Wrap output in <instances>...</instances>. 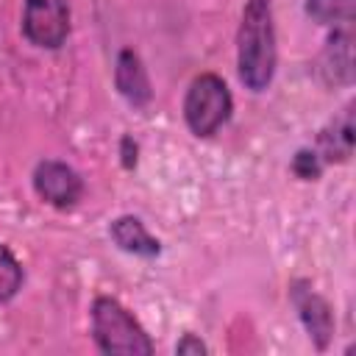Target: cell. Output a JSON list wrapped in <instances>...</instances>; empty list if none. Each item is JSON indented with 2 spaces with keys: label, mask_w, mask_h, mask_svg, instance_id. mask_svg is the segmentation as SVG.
<instances>
[{
  "label": "cell",
  "mask_w": 356,
  "mask_h": 356,
  "mask_svg": "<svg viewBox=\"0 0 356 356\" xmlns=\"http://www.w3.org/2000/svg\"><path fill=\"white\" fill-rule=\"evenodd\" d=\"M289 298L298 309V317L309 334V339L325 350L331 337H334V314H331V306L323 295H317L306 281H295L292 289H289Z\"/></svg>",
  "instance_id": "6"
},
{
  "label": "cell",
  "mask_w": 356,
  "mask_h": 356,
  "mask_svg": "<svg viewBox=\"0 0 356 356\" xmlns=\"http://www.w3.org/2000/svg\"><path fill=\"white\" fill-rule=\"evenodd\" d=\"M92 339L103 353L111 356H150L153 339L139 325V320L108 295L95 298L92 303Z\"/></svg>",
  "instance_id": "2"
},
{
  "label": "cell",
  "mask_w": 356,
  "mask_h": 356,
  "mask_svg": "<svg viewBox=\"0 0 356 356\" xmlns=\"http://www.w3.org/2000/svg\"><path fill=\"white\" fill-rule=\"evenodd\" d=\"M120 156H122V167L125 170H134L136 167V142L131 136H122L120 142Z\"/></svg>",
  "instance_id": "15"
},
{
  "label": "cell",
  "mask_w": 356,
  "mask_h": 356,
  "mask_svg": "<svg viewBox=\"0 0 356 356\" xmlns=\"http://www.w3.org/2000/svg\"><path fill=\"white\" fill-rule=\"evenodd\" d=\"M231 108H234V100L220 75L203 72L189 83L184 97V120L195 136L200 139L214 136L228 122Z\"/></svg>",
  "instance_id": "3"
},
{
  "label": "cell",
  "mask_w": 356,
  "mask_h": 356,
  "mask_svg": "<svg viewBox=\"0 0 356 356\" xmlns=\"http://www.w3.org/2000/svg\"><path fill=\"white\" fill-rule=\"evenodd\" d=\"M22 33L31 44L42 50H58L70 33L67 0H25Z\"/></svg>",
  "instance_id": "4"
},
{
  "label": "cell",
  "mask_w": 356,
  "mask_h": 356,
  "mask_svg": "<svg viewBox=\"0 0 356 356\" xmlns=\"http://www.w3.org/2000/svg\"><path fill=\"white\" fill-rule=\"evenodd\" d=\"M356 0H306V14L320 25H350Z\"/></svg>",
  "instance_id": "11"
},
{
  "label": "cell",
  "mask_w": 356,
  "mask_h": 356,
  "mask_svg": "<svg viewBox=\"0 0 356 356\" xmlns=\"http://www.w3.org/2000/svg\"><path fill=\"white\" fill-rule=\"evenodd\" d=\"M114 83H117V92L131 103V106H147L150 97H153V89H150V78H147V70L142 64V58L125 47L120 50L117 56V64H114Z\"/></svg>",
  "instance_id": "7"
},
{
  "label": "cell",
  "mask_w": 356,
  "mask_h": 356,
  "mask_svg": "<svg viewBox=\"0 0 356 356\" xmlns=\"http://www.w3.org/2000/svg\"><path fill=\"white\" fill-rule=\"evenodd\" d=\"M33 189L44 203L56 209H72L83 195V181L70 164L44 159L33 170Z\"/></svg>",
  "instance_id": "5"
},
{
  "label": "cell",
  "mask_w": 356,
  "mask_h": 356,
  "mask_svg": "<svg viewBox=\"0 0 356 356\" xmlns=\"http://www.w3.org/2000/svg\"><path fill=\"white\" fill-rule=\"evenodd\" d=\"M209 348L195 337V334H184L181 339H178V345H175V353H181V356H200V353H206Z\"/></svg>",
  "instance_id": "14"
},
{
  "label": "cell",
  "mask_w": 356,
  "mask_h": 356,
  "mask_svg": "<svg viewBox=\"0 0 356 356\" xmlns=\"http://www.w3.org/2000/svg\"><path fill=\"white\" fill-rule=\"evenodd\" d=\"M350 153H353V120H350V108H345L317 136V156L323 161H348Z\"/></svg>",
  "instance_id": "10"
},
{
  "label": "cell",
  "mask_w": 356,
  "mask_h": 356,
  "mask_svg": "<svg viewBox=\"0 0 356 356\" xmlns=\"http://www.w3.org/2000/svg\"><path fill=\"white\" fill-rule=\"evenodd\" d=\"M236 72L250 92H264L275 75V25L270 0H248L236 31Z\"/></svg>",
  "instance_id": "1"
},
{
  "label": "cell",
  "mask_w": 356,
  "mask_h": 356,
  "mask_svg": "<svg viewBox=\"0 0 356 356\" xmlns=\"http://www.w3.org/2000/svg\"><path fill=\"white\" fill-rule=\"evenodd\" d=\"M108 236L114 239V245L125 253H134V256H145V259H153L161 253V242L145 228V222L139 217H131V214H122L111 222L108 228Z\"/></svg>",
  "instance_id": "8"
},
{
  "label": "cell",
  "mask_w": 356,
  "mask_h": 356,
  "mask_svg": "<svg viewBox=\"0 0 356 356\" xmlns=\"http://www.w3.org/2000/svg\"><path fill=\"white\" fill-rule=\"evenodd\" d=\"M323 72L331 83H350L353 81V36L348 28H339L328 36L323 50Z\"/></svg>",
  "instance_id": "9"
},
{
  "label": "cell",
  "mask_w": 356,
  "mask_h": 356,
  "mask_svg": "<svg viewBox=\"0 0 356 356\" xmlns=\"http://www.w3.org/2000/svg\"><path fill=\"white\" fill-rule=\"evenodd\" d=\"M292 172L300 178V181H317L320 172H323V159L317 156V150H298L295 159H292Z\"/></svg>",
  "instance_id": "13"
},
{
  "label": "cell",
  "mask_w": 356,
  "mask_h": 356,
  "mask_svg": "<svg viewBox=\"0 0 356 356\" xmlns=\"http://www.w3.org/2000/svg\"><path fill=\"white\" fill-rule=\"evenodd\" d=\"M22 278H25L22 264L14 259V253L6 245H0V303H8L19 292Z\"/></svg>",
  "instance_id": "12"
}]
</instances>
